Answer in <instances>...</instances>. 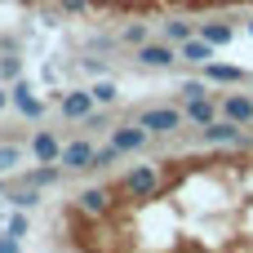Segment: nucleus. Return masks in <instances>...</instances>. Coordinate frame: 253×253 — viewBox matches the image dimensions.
Wrapping results in <instances>:
<instances>
[{
	"instance_id": "nucleus-16",
	"label": "nucleus",
	"mask_w": 253,
	"mask_h": 253,
	"mask_svg": "<svg viewBox=\"0 0 253 253\" xmlns=\"http://www.w3.org/2000/svg\"><path fill=\"white\" fill-rule=\"evenodd\" d=\"M160 31H165V40H173V44H187V40L196 36V22H182V18H173V22H165Z\"/></svg>"
},
{
	"instance_id": "nucleus-28",
	"label": "nucleus",
	"mask_w": 253,
	"mask_h": 253,
	"mask_svg": "<svg viewBox=\"0 0 253 253\" xmlns=\"http://www.w3.org/2000/svg\"><path fill=\"white\" fill-rule=\"evenodd\" d=\"M9 102H13V98H9V89H0V111H4Z\"/></svg>"
},
{
	"instance_id": "nucleus-9",
	"label": "nucleus",
	"mask_w": 253,
	"mask_h": 253,
	"mask_svg": "<svg viewBox=\"0 0 253 253\" xmlns=\"http://www.w3.org/2000/svg\"><path fill=\"white\" fill-rule=\"evenodd\" d=\"M111 142L120 147V151H142L147 142H151V133L133 120V125H120V129H111Z\"/></svg>"
},
{
	"instance_id": "nucleus-10",
	"label": "nucleus",
	"mask_w": 253,
	"mask_h": 253,
	"mask_svg": "<svg viewBox=\"0 0 253 253\" xmlns=\"http://www.w3.org/2000/svg\"><path fill=\"white\" fill-rule=\"evenodd\" d=\"M31 156H36L40 165H58V156H62V142H58L49 129H36V138H31Z\"/></svg>"
},
{
	"instance_id": "nucleus-12",
	"label": "nucleus",
	"mask_w": 253,
	"mask_h": 253,
	"mask_svg": "<svg viewBox=\"0 0 253 253\" xmlns=\"http://www.w3.org/2000/svg\"><path fill=\"white\" fill-rule=\"evenodd\" d=\"M213 49H218V44H209L205 36H191L187 44H178V53H182V62H196V67H205V62H213Z\"/></svg>"
},
{
	"instance_id": "nucleus-23",
	"label": "nucleus",
	"mask_w": 253,
	"mask_h": 253,
	"mask_svg": "<svg viewBox=\"0 0 253 253\" xmlns=\"http://www.w3.org/2000/svg\"><path fill=\"white\" fill-rule=\"evenodd\" d=\"M125 40H129L133 49H138V44H147V27H142V22H133V27H125Z\"/></svg>"
},
{
	"instance_id": "nucleus-29",
	"label": "nucleus",
	"mask_w": 253,
	"mask_h": 253,
	"mask_svg": "<svg viewBox=\"0 0 253 253\" xmlns=\"http://www.w3.org/2000/svg\"><path fill=\"white\" fill-rule=\"evenodd\" d=\"M0 196H4V182H0Z\"/></svg>"
},
{
	"instance_id": "nucleus-6",
	"label": "nucleus",
	"mask_w": 253,
	"mask_h": 253,
	"mask_svg": "<svg viewBox=\"0 0 253 253\" xmlns=\"http://www.w3.org/2000/svg\"><path fill=\"white\" fill-rule=\"evenodd\" d=\"M218 102H222V116H227V120H236L240 129L253 125V93H240V89H236V93H222Z\"/></svg>"
},
{
	"instance_id": "nucleus-20",
	"label": "nucleus",
	"mask_w": 253,
	"mask_h": 253,
	"mask_svg": "<svg viewBox=\"0 0 253 253\" xmlns=\"http://www.w3.org/2000/svg\"><path fill=\"white\" fill-rule=\"evenodd\" d=\"M18 165H22V147H9V142H4V147H0V173L18 169Z\"/></svg>"
},
{
	"instance_id": "nucleus-1",
	"label": "nucleus",
	"mask_w": 253,
	"mask_h": 253,
	"mask_svg": "<svg viewBox=\"0 0 253 253\" xmlns=\"http://www.w3.org/2000/svg\"><path fill=\"white\" fill-rule=\"evenodd\" d=\"M133 58H138L142 67H151V71H169L173 62H182V53H178L173 40H147V44L133 49Z\"/></svg>"
},
{
	"instance_id": "nucleus-8",
	"label": "nucleus",
	"mask_w": 253,
	"mask_h": 253,
	"mask_svg": "<svg viewBox=\"0 0 253 253\" xmlns=\"http://www.w3.org/2000/svg\"><path fill=\"white\" fill-rule=\"evenodd\" d=\"M182 111H187V125L205 129V125H213V120L222 116V102H213V98H187Z\"/></svg>"
},
{
	"instance_id": "nucleus-4",
	"label": "nucleus",
	"mask_w": 253,
	"mask_h": 253,
	"mask_svg": "<svg viewBox=\"0 0 253 253\" xmlns=\"http://www.w3.org/2000/svg\"><path fill=\"white\" fill-rule=\"evenodd\" d=\"M93 142H84V138H76V142H67L62 147V156H58V165L67 169V173H84V169H93Z\"/></svg>"
},
{
	"instance_id": "nucleus-19",
	"label": "nucleus",
	"mask_w": 253,
	"mask_h": 253,
	"mask_svg": "<svg viewBox=\"0 0 253 253\" xmlns=\"http://www.w3.org/2000/svg\"><path fill=\"white\" fill-rule=\"evenodd\" d=\"M9 200H13L18 209H36V205H40V187H31V182H27V187H22V191H13Z\"/></svg>"
},
{
	"instance_id": "nucleus-27",
	"label": "nucleus",
	"mask_w": 253,
	"mask_h": 253,
	"mask_svg": "<svg viewBox=\"0 0 253 253\" xmlns=\"http://www.w3.org/2000/svg\"><path fill=\"white\" fill-rule=\"evenodd\" d=\"M18 245H22L18 236H4V240H0V253H18Z\"/></svg>"
},
{
	"instance_id": "nucleus-26",
	"label": "nucleus",
	"mask_w": 253,
	"mask_h": 253,
	"mask_svg": "<svg viewBox=\"0 0 253 253\" xmlns=\"http://www.w3.org/2000/svg\"><path fill=\"white\" fill-rule=\"evenodd\" d=\"M58 9H62V13H84L89 0H58Z\"/></svg>"
},
{
	"instance_id": "nucleus-21",
	"label": "nucleus",
	"mask_w": 253,
	"mask_h": 253,
	"mask_svg": "<svg viewBox=\"0 0 253 253\" xmlns=\"http://www.w3.org/2000/svg\"><path fill=\"white\" fill-rule=\"evenodd\" d=\"M93 98H98V107H111V102L120 98V89H116L111 80H102V84H93Z\"/></svg>"
},
{
	"instance_id": "nucleus-24",
	"label": "nucleus",
	"mask_w": 253,
	"mask_h": 253,
	"mask_svg": "<svg viewBox=\"0 0 253 253\" xmlns=\"http://www.w3.org/2000/svg\"><path fill=\"white\" fill-rule=\"evenodd\" d=\"M187 98H209L205 80H187V84H182V102H187Z\"/></svg>"
},
{
	"instance_id": "nucleus-11",
	"label": "nucleus",
	"mask_w": 253,
	"mask_h": 253,
	"mask_svg": "<svg viewBox=\"0 0 253 253\" xmlns=\"http://www.w3.org/2000/svg\"><path fill=\"white\" fill-rule=\"evenodd\" d=\"M9 98H13V107H18L22 116H40V111H44V102L36 98V89H31L27 80H13V89H9Z\"/></svg>"
},
{
	"instance_id": "nucleus-13",
	"label": "nucleus",
	"mask_w": 253,
	"mask_h": 253,
	"mask_svg": "<svg viewBox=\"0 0 253 253\" xmlns=\"http://www.w3.org/2000/svg\"><path fill=\"white\" fill-rule=\"evenodd\" d=\"M205 80H213V84H245V71L231 67V62H205Z\"/></svg>"
},
{
	"instance_id": "nucleus-14",
	"label": "nucleus",
	"mask_w": 253,
	"mask_h": 253,
	"mask_svg": "<svg viewBox=\"0 0 253 253\" xmlns=\"http://www.w3.org/2000/svg\"><path fill=\"white\" fill-rule=\"evenodd\" d=\"M196 36H205L209 44H231L236 27H231V22H200V27H196Z\"/></svg>"
},
{
	"instance_id": "nucleus-22",
	"label": "nucleus",
	"mask_w": 253,
	"mask_h": 253,
	"mask_svg": "<svg viewBox=\"0 0 253 253\" xmlns=\"http://www.w3.org/2000/svg\"><path fill=\"white\" fill-rule=\"evenodd\" d=\"M18 71H22L18 53H0V76H4V80H18Z\"/></svg>"
},
{
	"instance_id": "nucleus-2",
	"label": "nucleus",
	"mask_w": 253,
	"mask_h": 253,
	"mask_svg": "<svg viewBox=\"0 0 253 253\" xmlns=\"http://www.w3.org/2000/svg\"><path fill=\"white\" fill-rule=\"evenodd\" d=\"M182 120H187V111H182V107H169V102H165V107H147V111L138 116V125H142L151 138H156V133H178Z\"/></svg>"
},
{
	"instance_id": "nucleus-7",
	"label": "nucleus",
	"mask_w": 253,
	"mask_h": 253,
	"mask_svg": "<svg viewBox=\"0 0 253 253\" xmlns=\"http://www.w3.org/2000/svg\"><path fill=\"white\" fill-rule=\"evenodd\" d=\"M58 107H62V116H67V120H84V116H93V111H98V98H93V89H71Z\"/></svg>"
},
{
	"instance_id": "nucleus-18",
	"label": "nucleus",
	"mask_w": 253,
	"mask_h": 253,
	"mask_svg": "<svg viewBox=\"0 0 253 253\" xmlns=\"http://www.w3.org/2000/svg\"><path fill=\"white\" fill-rule=\"evenodd\" d=\"M120 156H125V151H120L116 142H107V147H98V151H93V169H107V165H116Z\"/></svg>"
},
{
	"instance_id": "nucleus-17",
	"label": "nucleus",
	"mask_w": 253,
	"mask_h": 253,
	"mask_svg": "<svg viewBox=\"0 0 253 253\" xmlns=\"http://www.w3.org/2000/svg\"><path fill=\"white\" fill-rule=\"evenodd\" d=\"M58 178H62V165H40V169H31V173H27V182H31V187H40V191H44V187H53Z\"/></svg>"
},
{
	"instance_id": "nucleus-5",
	"label": "nucleus",
	"mask_w": 253,
	"mask_h": 253,
	"mask_svg": "<svg viewBox=\"0 0 253 253\" xmlns=\"http://www.w3.org/2000/svg\"><path fill=\"white\" fill-rule=\"evenodd\" d=\"M125 191H129L133 200H147V196H156V191H160V173H156L151 165H138V169H129V173H125Z\"/></svg>"
},
{
	"instance_id": "nucleus-25",
	"label": "nucleus",
	"mask_w": 253,
	"mask_h": 253,
	"mask_svg": "<svg viewBox=\"0 0 253 253\" xmlns=\"http://www.w3.org/2000/svg\"><path fill=\"white\" fill-rule=\"evenodd\" d=\"M9 236H18V240L27 236V218H22V213H13V218H9Z\"/></svg>"
},
{
	"instance_id": "nucleus-30",
	"label": "nucleus",
	"mask_w": 253,
	"mask_h": 253,
	"mask_svg": "<svg viewBox=\"0 0 253 253\" xmlns=\"http://www.w3.org/2000/svg\"><path fill=\"white\" fill-rule=\"evenodd\" d=\"M249 36H253V22H249Z\"/></svg>"
},
{
	"instance_id": "nucleus-15",
	"label": "nucleus",
	"mask_w": 253,
	"mask_h": 253,
	"mask_svg": "<svg viewBox=\"0 0 253 253\" xmlns=\"http://www.w3.org/2000/svg\"><path fill=\"white\" fill-rule=\"evenodd\" d=\"M80 209H84V213H107V209H111V196H107L102 187H84V191H80Z\"/></svg>"
},
{
	"instance_id": "nucleus-3",
	"label": "nucleus",
	"mask_w": 253,
	"mask_h": 253,
	"mask_svg": "<svg viewBox=\"0 0 253 253\" xmlns=\"http://www.w3.org/2000/svg\"><path fill=\"white\" fill-rule=\"evenodd\" d=\"M200 133V142H209V147H240L245 138H240V125L236 120H227V116H218L213 125H205V129H196Z\"/></svg>"
}]
</instances>
